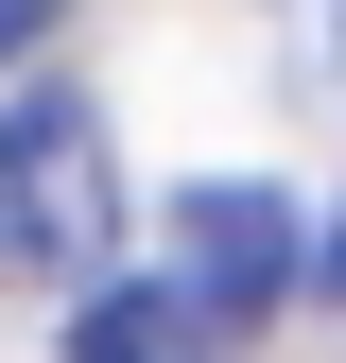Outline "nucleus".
<instances>
[{
	"label": "nucleus",
	"instance_id": "20e7f679",
	"mask_svg": "<svg viewBox=\"0 0 346 363\" xmlns=\"http://www.w3.org/2000/svg\"><path fill=\"white\" fill-rule=\"evenodd\" d=\"M35 35H52V0H0V69H18V52H35Z\"/></svg>",
	"mask_w": 346,
	"mask_h": 363
},
{
	"label": "nucleus",
	"instance_id": "39448f33",
	"mask_svg": "<svg viewBox=\"0 0 346 363\" xmlns=\"http://www.w3.org/2000/svg\"><path fill=\"white\" fill-rule=\"evenodd\" d=\"M312 294H346V242H329V259H312Z\"/></svg>",
	"mask_w": 346,
	"mask_h": 363
},
{
	"label": "nucleus",
	"instance_id": "7ed1b4c3",
	"mask_svg": "<svg viewBox=\"0 0 346 363\" xmlns=\"http://www.w3.org/2000/svg\"><path fill=\"white\" fill-rule=\"evenodd\" d=\"M208 346H225V329H208L173 277H139V294H86V311H69V363H208Z\"/></svg>",
	"mask_w": 346,
	"mask_h": 363
},
{
	"label": "nucleus",
	"instance_id": "f257e3e1",
	"mask_svg": "<svg viewBox=\"0 0 346 363\" xmlns=\"http://www.w3.org/2000/svg\"><path fill=\"white\" fill-rule=\"evenodd\" d=\"M104 242H121V156H104V104H86V86H18V104H0V277L69 294Z\"/></svg>",
	"mask_w": 346,
	"mask_h": 363
},
{
	"label": "nucleus",
	"instance_id": "f03ea898",
	"mask_svg": "<svg viewBox=\"0 0 346 363\" xmlns=\"http://www.w3.org/2000/svg\"><path fill=\"white\" fill-rule=\"evenodd\" d=\"M173 294H191L208 329H260L277 294H312V242H294L277 173H208V191H173Z\"/></svg>",
	"mask_w": 346,
	"mask_h": 363
}]
</instances>
